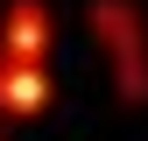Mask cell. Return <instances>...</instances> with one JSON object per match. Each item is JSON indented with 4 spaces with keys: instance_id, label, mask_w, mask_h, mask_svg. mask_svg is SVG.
Returning a JSON list of instances; mask_svg holds the SVG:
<instances>
[{
    "instance_id": "6da1fadb",
    "label": "cell",
    "mask_w": 148,
    "mask_h": 141,
    "mask_svg": "<svg viewBox=\"0 0 148 141\" xmlns=\"http://www.w3.org/2000/svg\"><path fill=\"white\" fill-rule=\"evenodd\" d=\"M35 106H49V85L35 70H7L0 78V113H35Z\"/></svg>"
}]
</instances>
